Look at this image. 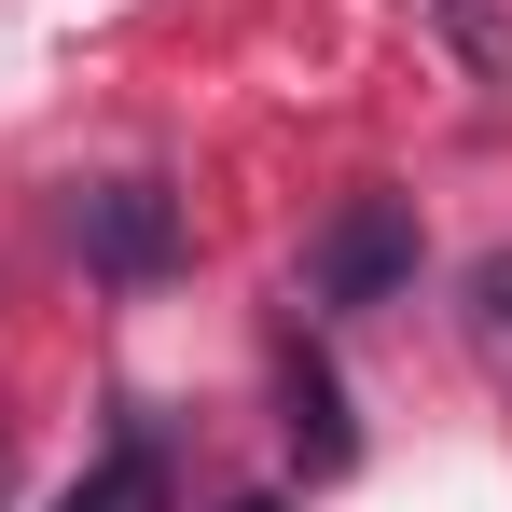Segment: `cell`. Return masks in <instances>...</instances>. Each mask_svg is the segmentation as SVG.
<instances>
[{
    "label": "cell",
    "instance_id": "obj_1",
    "mask_svg": "<svg viewBox=\"0 0 512 512\" xmlns=\"http://www.w3.org/2000/svg\"><path fill=\"white\" fill-rule=\"evenodd\" d=\"M388 291H416V194H346L333 222L305 236V305L360 319V305H388Z\"/></svg>",
    "mask_w": 512,
    "mask_h": 512
},
{
    "label": "cell",
    "instance_id": "obj_2",
    "mask_svg": "<svg viewBox=\"0 0 512 512\" xmlns=\"http://www.w3.org/2000/svg\"><path fill=\"white\" fill-rule=\"evenodd\" d=\"M70 236H84L97 277L139 291V277H167V263H180V194H167V180H97L84 208H70Z\"/></svg>",
    "mask_w": 512,
    "mask_h": 512
},
{
    "label": "cell",
    "instance_id": "obj_3",
    "mask_svg": "<svg viewBox=\"0 0 512 512\" xmlns=\"http://www.w3.org/2000/svg\"><path fill=\"white\" fill-rule=\"evenodd\" d=\"M277 402H291V443H305V471H346V457H360V429H346V388L305 360V346L277 360Z\"/></svg>",
    "mask_w": 512,
    "mask_h": 512
},
{
    "label": "cell",
    "instance_id": "obj_4",
    "mask_svg": "<svg viewBox=\"0 0 512 512\" xmlns=\"http://www.w3.org/2000/svg\"><path fill=\"white\" fill-rule=\"evenodd\" d=\"M56 512H180V485H167V457H153V443H125V457H97Z\"/></svg>",
    "mask_w": 512,
    "mask_h": 512
},
{
    "label": "cell",
    "instance_id": "obj_5",
    "mask_svg": "<svg viewBox=\"0 0 512 512\" xmlns=\"http://www.w3.org/2000/svg\"><path fill=\"white\" fill-rule=\"evenodd\" d=\"M471 319H485V346L512 360V250H485V263H471Z\"/></svg>",
    "mask_w": 512,
    "mask_h": 512
},
{
    "label": "cell",
    "instance_id": "obj_6",
    "mask_svg": "<svg viewBox=\"0 0 512 512\" xmlns=\"http://www.w3.org/2000/svg\"><path fill=\"white\" fill-rule=\"evenodd\" d=\"M0 499H14V443H0Z\"/></svg>",
    "mask_w": 512,
    "mask_h": 512
}]
</instances>
